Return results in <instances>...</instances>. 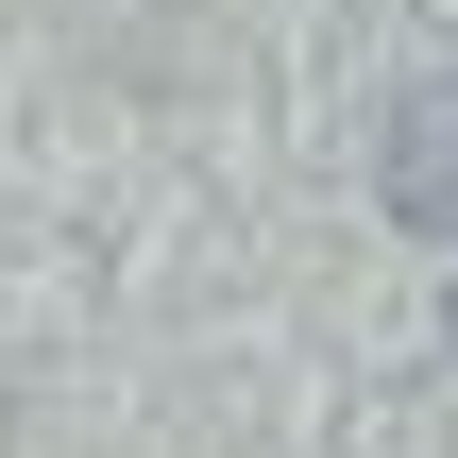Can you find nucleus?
I'll use <instances>...</instances> for the list:
<instances>
[{"mask_svg":"<svg viewBox=\"0 0 458 458\" xmlns=\"http://www.w3.org/2000/svg\"><path fill=\"white\" fill-rule=\"evenodd\" d=\"M374 187H391V221H408V238H458V68L391 102V136H374Z\"/></svg>","mask_w":458,"mask_h":458,"instance_id":"f257e3e1","label":"nucleus"},{"mask_svg":"<svg viewBox=\"0 0 458 458\" xmlns=\"http://www.w3.org/2000/svg\"><path fill=\"white\" fill-rule=\"evenodd\" d=\"M442 323H458V306H442Z\"/></svg>","mask_w":458,"mask_h":458,"instance_id":"f03ea898","label":"nucleus"}]
</instances>
